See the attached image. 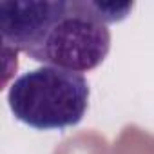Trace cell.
Returning <instances> with one entry per match:
<instances>
[{
	"mask_svg": "<svg viewBox=\"0 0 154 154\" xmlns=\"http://www.w3.org/2000/svg\"><path fill=\"white\" fill-rule=\"evenodd\" d=\"M132 6L102 0H42L22 53L72 72L93 71L111 49L107 26L122 22Z\"/></svg>",
	"mask_w": 154,
	"mask_h": 154,
	"instance_id": "cell-1",
	"label": "cell"
},
{
	"mask_svg": "<svg viewBox=\"0 0 154 154\" xmlns=\"http://www.w3.org/2000/svg\"><path fill=\"white\" fill-rule=\"evenodd\" d=\"M8 102L18 122L38 131H62L85 116L89 84L80 72L44 65L18 76Z\"/></svg>",
	"mask_w": 154,
	"mask_h": 154,
	"instance_id": "cell-2",
	"label": "cell"
}]
</instances>
